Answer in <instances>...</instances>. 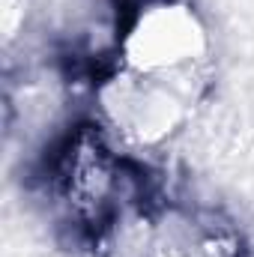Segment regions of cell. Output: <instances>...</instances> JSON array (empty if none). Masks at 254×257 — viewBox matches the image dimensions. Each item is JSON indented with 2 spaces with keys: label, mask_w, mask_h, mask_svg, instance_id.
<instances>
[{
  "label": "cell",
  "mask_w": 254,
  "mask_h": 257,
  "mask_svg": "<svg viewBox=\"0 0 254 257\" xmlns=\"http://www.w3.org/2000/svg\"><path fill=\"white\" fill-rule=\"evenodd\" d=\"M36 171L57 227L93 248L126 215L156 206L144 159L126 153L93 117L66 128Z\"/></svg>",
  "instance_id": "obj_1"
},
{
  "label": "cell",
  "mask_w": 254,
  "mask_h": 257,
  "mask_svg": "<svg viewBox=\"0 0 254 257\" xmlns=\"http://www.w3.org/2000/svg\"><path fill=\"white\" fill-rule=\"evenodd\" d=\"M114 66L209 93L215 30L194 0H123Z\"/></svg>",
  "instance_id": "obj_2"
},
{
  "label": "cell",
  "mask_w": 254,
  "mask_h": 257,
  "mask_svg": "<svg viewBox=\"0 0 254 257\" xmlns=\"http://www.w3.org/2000/svg\"><path fill=\"white\" fill-rule=\"evenodd\" d=\"M206 90L132 75L120 66L105 69L93 81V120L126 153L147 159L174 147L194 123Z\"/></svg>",
  "instance_id": "obj_3"
},
{
  "label": "cell",
  "mask_w": 254,
  "mask_h": 257,
  "mask_svg": "<svg viewBox=\"0 0 254 257\" xmlns=\"http://www.w3.org/2000/svg\"><path fill=\"white\" fill-rule=\"evenodd\" d=\"M141 257H248L242 230L218 209L165 203L153 212V233Z\"/></svg>",
  "instance_id": "obj_4"
}]
</instances>
